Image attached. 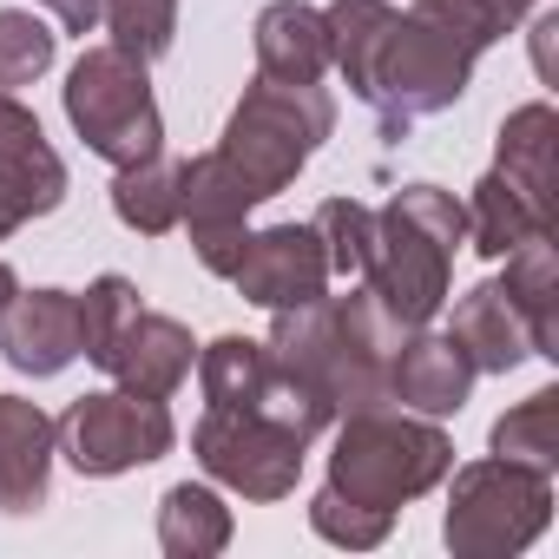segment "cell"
<instances>
[{"label": "cell", "mask_w": 559, "mask_h": 559, "mask_svg": "<svg viewBox=\"0 0 559 559\" xmlns=\"http://www.w3.org/2000/svg\"><path fill=\"white\" fill-rule=\"evenodd\" d=\"M454 243H467V217L441 185H402L389 211H376V257L362 284L382 297V310L402 330H421L448 304Z\"/></svg>", "instance_id": "cell-1"}, {"label": "cell", "mask_w": 559, "mask_h": 559, "mask_svg": "<svg viewBox=\"0 0 559 559\" xmlns=\"http://www.w3.org/2000/svg\"><path fill=\"white\" fill-rule=\"evenodd\" d=\"M454 467V441L428 415H395V408H356L336 428L330 448V487L356 507L395 513L441 487Z\"/></svg>", "instance_id": "cell-2"}, {"label": "cell", "mask_w": 559, "mask_h": 559, "mask_svg": "<svg viewBox=\"0 0 559 559\" xmlns=\"http://www.w3.org/2000/svg\"><path fill=\"white\" fill-rule=\"evenodd\" d=\"M336 132V99L310 80H250L224 139H217V158L250 185V198H276L284 185H297V171L317 158V145Z\"/></svg>", "instance_id": "cell-3"}, {"label": "cell", "mask_w": 559, "mask_h": 559, "mask_svg": "<svg viewBox=\"0 0 559 559\" xmlns=\"http://www.w3.org/2000/svg\"><path fill=\"white\" fill-rule=\"evenodd\" d=\"M474 60H480L474 40H461L448 21H435V14L415 8V14H395V21H389V34L376 40L362 80H356L349 93H356L362 106H376V119H382L389 132H408L415 119L448 112V106L467 93Z\"/></svg>", "instance_id": "cell-4"}, {"label": "cell", "mask_w": 559, "mask_h": 559, "mask_svg": "<svg viewBox=\"0 0 559 559\" xmlns=\"http://www.w3.org/2000/svg\"><path fill=\"white\" fill-rule=\"evenodd\" d=\"M80 356L93 369H106L119 389L132 395H152V402H171L198 362V343L178 317H158L139 304V290L126 276H99V284L80 297Z\"/></svg>", "instance_id": "cell-5"}, {"label": "cell", "mask_w": 559, "mask_h": 559, "mask_svg": "<svg viewBox=\"0 0 559 559\" xmlns=\"http://www.w3.org/2000/svg\"><path fill=\"white\" fill-rule=\"evenodd\" d=\"M454 493H448V520L441 539L461 559H507L520 546H533L552 520V474L520 467V461H474V467H448Z\"/></svg>", "instance_id": "cell-6"}, {"label": "cell", "mask_w": 559, "mask_h": 559, "mask_svg": "<svg viewBox=\"0 0 559 559\" xmlns=\"http://www.w3.org/2000/svg\"><path fill=\"white\" fill-rule=\"evenodd\" d=\"M67 119L86 139V152L106 165H139L165 145V119H158L145 60H132L119 47L80 53V67L67 73Z\"/></svg>", "instance_id": "cell-7"}, {"label": "cell", "mask_w": 559, "mask_h": 559, "mask_svg": "<svg viewBox=\"0 0 559 559\" xmlns=\"http://www.w3.org/2000/svg\"><path fill=\"white\" fill-rule=\"evenodd\" d=\"M198 382H204V408H230V415H257L270 428L297 435L304 448L336 421V408L304 382L290 376L284 362H276L263 343L250 336H217L198 349Z\"/></svg>", "instance_id": "cell-8"}, {"label": "cell", "mask_w": 559, "mask_h": 559, "mask_svg": "<svg viewBox=\"0 0 559 559\" xmlns=\"http://www.w3.org/2000/svg\"><path fill=\"white\" fill-rule=\"evenodd\" d=\"M53 428H60V454H67L73 474H86V480H112V474L152 467V461H165L171 441H178L171 408L152 402V395H132V389L80 395Z\"/></svg>", "instance_id": "cell-9"}, {"label": "cell", "mask_w": 559, "mask_h": 559, "mask_svg": "<svg viewBox=\"0 0 559 559\" xmlns=\"http://www.w3.org/2000/svg\"><path fill=\"white\" fill-rule=\"evenodd\" d=\"M191 454L211 480H224L243 500H290L304 480V441L270 428L257 415H230V408H204L191 428Z\"/></svg>", "instance_id": "cell-10"}, {"label": "cell", "mask_w": 559, "mask_h": 559, "mask_svg": "<svg viewBox=\"0 0 559 559\" xmlns=\"http://www.w3.org/2000/svg\"><path fill=\"white\" fill-rule=\"evenodd\" d=\"M230 284L243 304L257 310H297V304H317L330 290V257H323V237L317 224H270V230H250L243 237V257L230 270Z\"/></svg>", "instance_id": "cell-11"}, {"label": "cell", "mask_w": 559, "mask_h": 559, "mask_svg": "<svg viewBox=\"0 0 559 559\" xmlns=\"http://www.w3.org/2000/svg\"><path fill=\"white\" fill-rule=\"evenodd\" d=\"M257 211V198H250V185L217 158V152H204V158H191L185 165V198H178V224L191 230V250H198V263L211 270V276H230L237 270V257H243V217Z\"/></svg>", "instance_id": "cell-12"}, {"label": "cell", "mask_w": 559, "mask_h": 559, "mask_svg": "<svg viewBox=\"0 0 559 559\" xmlns=\"http://www.w3.org/2000/svg\"><path fill=\"white\" fill-rule=\"evenodd\" d=\"M474 362H467V349L448 336V330H408L402 336V349H395V362H389V402H402V408H415V415H428V421H441V415H461L467 408V395H474Z\"/></svg>", "instance_id": "cell-13"}, {"label": "cell", "mask_w": 559, "mask_h": 559, "mask_svg": "<svg viewBox=\"0 0 559 559\" xmlns=\"http://www.w3.org/2000/svg\"><path fill=\"white\" fill-rule=\"evenodd\" d=\"M0 204H8L21 224L67 204V165L47 145L40 119L14 93H0Z\"/></svg>", "instance_id": "cell-14"}, {"label": "cell", "mask_w": 559, "mask_h": 559, "mask_svg": "<svg viewBox=\"0 0 559 559\" xmlns=\"http://www.w3.org/2000/svg\"><path fill=\"white\" fill-rule=\"evenodd\" d=\"M0 356L21 376H60L80 356V297L73 290H14L0 310Z\"/></svg>", "instance_id": "cell-15"}, {"label": "cell", "mask_w": 559, "mask_h": 559, "mask_svg": "<svg viewBox=\"0 0 559 559\" xmlns=\"http://www.w3.org/2000/svg\"><path fill=\"white\" fill-rule=\"evenodd\" d=\"M60 428L40 402L0 395V513H40L53 487Z\"/></svg>", "instance_id": "cell-16"}, {"label": "cell", "mask_w": 559, "mask_h": 559, "mask_svg": "<svg viewBox=\"0 0 559 559\" xmlns=\"http://www.w3.org/2000/svg\"><path fill=\"white\" fill-rule=\"evenodd\" d=\"M257 73L263 80H323L330 73V21L323 8H310V0H270V8L257 14Z\"/></svg>", "instance_id": "cell-17"}, {"label": "cell", "mask_w": 559, "mask_h": 559, "mask_svg": "<svg viewBox=\"0 0 559 559\" xmlns=\"http://www.w3.org/2000/svg\"><path fill=\"white\" fill-rule=\"evenodd\" d=\"M448 336L467 349V362H474L480 376H507V369H520V362L533 356V336H526V323H520V310L507 304L500 284H474V290L454 304Z\"/></svg>", "instance_id": "cell-18"}, {"label": "cell", "mask_w": 559, "mask_h": 559, "mask_svg": "<svg viewBox=\"0 0 559 559\" xmlns=\"http://www.w3.org/2000/svg\"><path fill=\"white\" fill-rule=\"evenodd\" d=\"M552 145H559V112L546 106V99H533V106H520V112H507V126H500V158H493V171L552 224Z\"/></svg>", "instance_id": "cell-19"}, {"label": "cell", "mask_w": 559, "mask_h": 559, "mask_svg": "<svg viewBox=\"0 0 559 559\" xmlns=\"http://www.w3.org/2000/svg\"><path fill=\"white\" fill-rule=\"evenodd\" d=\"M507 304L520 310V323H526V336H533V356H559V257H552V230L546 237H533V243H520L513 257H507Z\"/></svg>", "instance_id": "cell-20"}, {"label": "cell", "mask_w": 559, "mask_h": 559, "mask_svg": "<svg viewBox=\"0 0 559 559\" xmlns=\"http://www.w3.org/2000/svg\"><path fill=\"white\" fill-rule=\"evenodd\" d=\"M461 217H467V243L480 250V257H513L520 243H533V237H546L552 224L500 178V171H487L480 185H474V198L461 204Z\"/></svg>", "instance_id": "cell-21"}, {"label": "cell", "mask_w": 559, "mask_h": 559, "mask_svg": "<svg viewBox=\"0 0 559 559\" xmlns=\"http://www.w3.org/2000/svg\"><path fill=\"white\" fill-rule=\"evenodd\" d=\"M178 198H185V165H171L165 152L119 165V178H112V211L139 237H165L178 224Z\"/></svg>", "instance_id": "cell-22"}, {"label": "cell", "mask_w": 559, "mask_h": 559, "mask_svg": "<svg viewBox=\"0 0 559 559\" xmlns=\"http://www.w3.org/2000/svg\"><path fill=\"white\" fill-rule=\"evenodd\" d=\"M158 546L171 559H211L230 546V507L198 487V480H178L165 500H158Z\"/></svg>", "instance_id": "cell-23"}, {"label": "cell", "mask_w": 559, "mask_h": 559, "mask_svg": "<svg viewBox=\"0 0 559 559\" xmlns=\"http://www.w3.org/2000/svg\"><path fill=\"white\" fill-rule=\"evenodd\" d=\"M493 454L552 474V467H559V389H539V395H526L520 408H507V415L493 421Z\"/></svg>", "instance_id": "cell-24"}, {"label": "cell", "mask_w": 559, "mask_h": 559, "mask_svg": "<svg viewBox=\"0 0 559 559\" xmlns=\"http://www.w3.org/2000/svg\"><path fill=\"white\" fill-rule=\"evenodd\" d=\"M99 21H106V34H112L119 53H132V60L152 67L178 40V0H99Z\"/></svg>", "instance_id": "cell-25"}, {"label": "cell", "mask_w": 559, "mask_h": 559, "mask_svg": "<svg viewBox=\"0 0 559 559\" xmlns=\"http://www.w3.org/2000/svg\"><path fill=\"white\" fill-rule=\"evenodd\" d=\"M60 53V34L27 14V8H0V93H14V86H34Z\"/></svg>", "instance_id": "cell-26"}, {"label": "cell", "mask_w": 559, "mask_h": 559, "mask_svg": "<svg viewBox=\"0 0 559 559\" xmlns=\"http://www.w3.org/2000/svg\"><path fill=\"white\" fill-rule=\"evenodd\" d=\"M310 224H317V237H323L330 276H362V270H369V257H376V211H369V204L330 198Z\"/></svg>", "instance_id": "cell-27"}, {"label": "cell", "mask_w": 559, "mask_h": 559, "mask_svg": "<svg viewBox=\"0 0 559 559\" xmlns=\"http://www.w3.org/2000/svg\"><path fill=\"white\" fill-rule=\"evenodd\" d=\"M310 526L330 539V546H349V552H369V546H382L389 539V526H395V513H376V507H356V500H343L336 487H323L317 500H310Z\"/></svg>", "instance_id": "cell-28"}, {"label": "cell", "mask_w": 559, "mask_h": 559, "mask_svg": "<svg viewBox=\"0 0 559 559\" xmlns=\"http://www.w3.org/2000/svg\"><path fill=\"white\" fill-rule=\"evenodd\" d=\"M415 8H421V14H435V21H448L461 40L493 47V40H507V34L526 21L533 0H415Z\"/></svg>", "instance_id": "cell-29"}, {"label": "cell", "mask_w": 559, "mask_h": 559, "mask_svg": "<svg viewBox=\"0 0 559 559\" xmlns=\"http://www.w3.org/2000/svg\"><path fill=\"white\" fill-rule=\"evenodd\" d=\"M34 8H47L67 34H93L99 27V0H34Z\"/></svg>", "instance_id": "cell-30"}, {"label": "cell", "mask_w": 559, "mask_h": 559, "mask_svg": "<svg viewBox=\"0 0 559 559\" xmlns=\"http://www.w3.org/2000/svg\"><path fill=\"white\" fill-rule=\"evenodd\" d=\"M14 290H21V276H14L8 263H0V310H8V304H14Z\"/></svg>", "instance_id": "cell-31"}, {"label": "cell", "mask_w": 559, "mask_h": 559, "mask_svg": "<svg viewBox=\"0 0 559 559\" xmlns=\"http://www.w3.org/2000/svg\"><path fill=\"white\" fill-rule=\"evenodd\" d=\"M14 230H21V217H14V211H8V204H0V243H8V237H14Z\"/></svg>", "instance_id": "cell-32"}]
</instances>
